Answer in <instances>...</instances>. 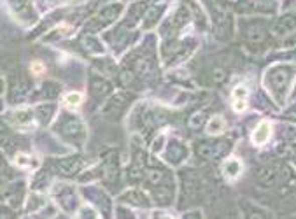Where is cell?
I'll list each match as a JSON object with an SVG mask.
<instances>
[{
  "label": "cell",
  "instance_id": "277c9868",
  "mask_svg": "<svg viewBox=\"0 0 296 219\" xmlns=\"http://www.w3.org/2000/svg\"><path fill=\"white\" fill-rule=\"evenodd\" d=\"M58 130L63 133V137H67V139H77L79 135L81 137L84 135L83 123H81L77 118H72V116H69V118H63L62 121H60V125H58Z\"/></svg>",
  "mask_w": 296,
  "mask_h": 219
},
{
  "label": "cell",
  "instance_id": "6da1fadb",
  "mask_svg": "<svg viewBox=\"0 0 296 219\" xmlns=\"http://www.w3.org/2000/svg\"><path fill=\"white\" fill-rule=\"evenodd\" d=\"M294 76V67L291 65H275L266 72L265 76V86L273 95L279 104H284L286 95L289 91L291 79Z\"/></svg>",
  "mask_w": 296,
  "mask_h": 219
},
{
  "label": "cell",
  "instance_id": "9a60e30c",
  "mask_svg": "<svg viewBox=\"0 0 296 219\" xmlns=\"http://www.w3.org/2000/svg\"><path fill=\"white\" fill-rule=\"evenodd\" d=\"M13 9L23 16V11L30 9V0H13Z\"/></svg>",
  "mask_w": 296,
  "mask_h": 219
},
{
  "label": "cell",
  "instance_id": "603a6c76",
  "mask_svg": "<svg viewBox=\"0 0 296 219\" xmlns=\"http://www.w3.org/2000/svg\"><path fill=\"white\" fill-rule=\"evenodd\" d=\"M34 70H35V72H42V65H37V63H34Z\"/></svg>",
  "mask_w": 296,
  "mask_h": 219
},
{
  "label": "cell",
  "instance_id": "ba28073f",
  "mask_svg": "<svg viewBox=\"0 0 296 219\" xmlns=\"http://www.w3.org/2000/svg\"><path fill=\"white\" fill-rule=\"evenodd\" d=\"M81 165H83V161L77 160V158H69V160H63L58 163V168L62 174H67V175H72L76 174L77 170L81 168Z\"/></svg>",
  "mask_w": 296,
  "mask_h": 219
},
{
  "label": "cell",
  "instance_id": "8992f818",
  "mask_svg": "<svg viewBox=\"0 0 296 219\" xmlns=\"http://www.w3.org/2000/svg\"><path fill=\"white\" fill-rule=\"evenodd\" d=\"M270 133H272V125H270L268 121L259 123V125L256 126L254 133H252V142H254L256 146H263V144L270 139Z\"/></svg>",
  "mask_w": 296,
  "mask_h": 219
},
{
  "label": "cell",
  "instance_id": "7402d4cb",
  "mask_svg": "<svg viewBox=\"0 0 296 219\" xmlns=\"http://www.w3.org/2000/svg\"><path fill=\"white\" fill-rule=\"evenodd\" d=\"M200 123H202V118H200V114H197V118H195V121H191V125H193V126H198Z\"/></svg>",
  "mask_w": 296,
  "mask_h": 219
},
{
  "label": "cell",
  "instance_id": "52a82bcc",
  "mask_svg": "<svg viewBox=\"0 0 296 219\" xmlns=\"http://www.w3.org/2000/svg\"><path fill=\"white\" fill-rule=\"evenodd\" d=\"M275 179H277V170L273 167H263L256 172V181H258L261 186H265V188L273 186Z\"/></svg>",
  "mask_w": 296,
  "mask_h": 219
},
{
  "label": "cell",
  "instance_id": "4fadbf2b",
  "mask_svg": "<svg viewBox=\"0 0 296 219\" xmlns=\"http://www.w3.org/2000/svg\"><path fill=\"white\" fill-rule=\"evenodd\" d=\"M53 112H55V105L53 104L41 105V107H37V118L41 119L42 123H48L49 119H51Z\"/></svg>",
  "mask_w": 296,
  "mask_h": 219
},
{
  "label": "cell",
  "instance_id": "7c38bea8",
  "mask_svg": "<svg viewBox=\"0 0 296 219\" xmlns=\"http://www.w3.org/2000/svg\"><path fill=\"white\" fill-rule=\"evenodd\" d=\"M223 130H224V119L221 118V116H214V118L207 123V132H209L210 135H217V133H221Z\"/></svg>",
  "mask_w": 296,
  "mask_h": 219
},
{
  "label": "cell",
  "instance_id": "8fae6325",
  "mask_svg": "<svg viewBox=\"0 0 296 219\" xmlns=\"http://www.w3.org/2000/svg\"><path fill=\"white\" fill-rule=\"evenodd\" d=\"M119 11H121V6H109L107 9H103L102 13L98 14V20L102 21V23H110V21H114L117 18Z\"/></svg>",
  "mask_w": 296,
  "mask_h": 219
},
{
  "label": "cell",
  "instance_id": "30bf717a",
  "mask_svg": "<svg viewBox=\"0 0 296 219\" xmlns=\"http://www.w3.org/2000/svg\"><path fill=\"white\" fill-rule=\"evenodd\" d=\"M223 172H224V174H226L230 179L238 177V174L242 172V163L237 160V158H231V160H228L226 163H224Z\"/></svg>",
  "mask_w": 296,
  "mask_h": 219
},
{
  "label": "cell",
  "instance_id": "3957f363",
  "mask_svg": "<svg viewBox=\"0 0 296 219\" xmlns=\"http://www.w3.org/2000/svg\"><path fill=\"white\" fill-rule=\"evenodd\" d=\"M266 20H244L240 23L242 35L251 44H259L266 37Z\"/></svg>",
  "mask_w": 296,
  "mask_h": 219
},
{
  "label": "cell",
  "instance_id": "e0dca14e",
  "mask_svg": "<svg viewBox=\"0 0 296 219\" xmlns=\"http://www.w3.org/2000/svg\"><path fill=\"white\" fill-rule=\"evenodd\" d=\"M210 77H212V83H221V81H224V77H226V74H224L223 69H214L212 72H210Z\"/></svg>",
  "mask_w": 296,
  "mask_h": 219
},
{
  "label": "cell",
  "instance_id": "9c48e42d",
  "mask_svg": "<svg viewBox=\"0 0 296 219\" xmlns=\"http://www.w3.org/2000/svg\"><path fill=\"white\" fill-rule=\"evenodd\" d=\"M91 91L97 97H103V95H107L110 91V84L105 79H102V77H93L91 79Z\"/></svg>",
  "mask_w": 296,
  "mask_h": 219
},
{
  "label": "cell",
  "instance_id": "7a4b0ae2",
  "mask_svg": "<svg viewBox=\"0 0 296 219\" xmlns=\"http://www.w3.org/2000/svg\"><path fill=\"white\" fill-rule=\"evenodd\" d=\"M210 11H212L216 37L219 41H228L231 37V30H233V18H231L228 4L224 0H210Z\"/></svg>",
  "mask_w": 296,
  "mask_h": 219
},
{
  "label": "cell",
  "instance_id": "ac0fdd59",
  "mask_svg": "<svg viewBox=\"0 0 296 219\" xmlns=\"http://www.w3.org/2000/svg\"><path fill=\"white\" fill-rule=\"evenodd\" d=\"M16 119H18V123H23V125H27V123H30L32 121V116H30V111H20V112H16Z\"/></svg>",
  "mask_w": 296,
  "mask_h": 219
},
{
  "label": "cell",
  "instance_id": "2e32d148",
  "mask_svg": "<svg viewBox=\"0 0 296 219\" xmlns=\"http://www.w3.org/2000/svg\"><path fill=\"white\" fill-rule=\"evenodd\" d=\"M81 100H83V97H81L79 93H69L65 97V102H67V105H69V107H79Z\"/></svg>",
  "mask_w": 296,
  "mask_h": 219
},
{
  "label": "cell",
  "instance_id": "d6986e66",
  "mask_svg": "<svg viewBox=\"0 0 296 219\" xmlns=\"http://www.w3.org/2000/svg\"><path fill=\"white\" fill-rule=\"evenodd\" d=\"M149 181H151L153 184H160V182L163 181V172L151 170V172H149Z\"/></svg>",
  "mask_w": 296,
  "mask_h": 219
},
{
  "label": "cell",
  "instance_id": "44dd1931",
  "mask_svg": "<svg viewBox=\"0 0 296 219\" xmlns=\"http://www.w3.org/2000/svg\"><path fill=\"white\" fill-rule=\"evenodd\" d=\"M233 97L235 98H244V100H245V97H247V90H245L244 86L235 88V90H233Z\"/></svg>",
  "mask_w": 296,
  "mask_h": 219
},
{
  "label": "cell",
  "instance_id": "ffe728a7",
  "mask_svg": "<svg viewBox=\"0 0 296 219\" xmlns=\"http://www.w3.org/2000/svg\"><path fill=\"white\" fill-rule=\"evenodd\" d=\"M245 107H247V102H245L244 98H235V102H233V109H235V111L242 112Z\"/></svg>",
  "mask_w": 296,
  "mask_h": 219
},
{
  "label": "cell",
  "instance_id": "5b68a950",
  "mask_svg": "<svg viewBox=\"0 0 296 219\" xmlns=\"http://www.w3.org/2000/svg\"><path fill=\"white\" fill-rule=\"evenodd\" d=\"M296 28V7L286 13L284 16H280L279 20L275 21L273 25V34L275 35H284V34H289Z\"/></svg>",
  "mask_w": 296,
  "mask_h": 219
},
{
  "label": "cell",
  "instance_id": "5bb4252c",
  "mask_svg": "<svg viewBox=\"0 0 296 219\" xmlns=\"http://www.w3.org/2000/svg\"><path fill=\"white\" fill-rule=\"evenodd\" d=\"M83 44L86 46L90 51H95V53H102L103 49L100 48V42L97 41V39L90 37V35H86V37H83Z\"/></svg>",
  "mask_w": 296,
  "mask_h": 219
}]
</instances>
